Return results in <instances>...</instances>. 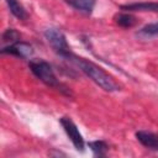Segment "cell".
Here are the masks:
<instances>
[{
  "label": "cell",
  "mask_w": 158,
  "mask_h": 158,
  "mask_svg": "<svg viewBox=\"0 0 158 158\" xmlns=\"http://www.w3.org/2000/svg\"><path fill=\"white\" fill-rule=\"evenodd\" d=\"M67 59L73 60L86 77H89L96 85H99L105 91H116V90H120L118 83L109 73H106L102 68H100L95 63H93L90 60H86L84 58L77 57L74 54H70Z\"/></svg>",
  "instance_id": "cell-1"
},
{
  "label": "cell",
  "mask_w": 158,
  "mask_h": 158,
  "mask_svg": "<svg viewBox=\"0 0 158 158\" xmlns=\"http://www.w3.org/2000/svg\"><path fill=\"white\" fill-rule=\"evenodd\" d=\"M30 69L46 85L52 86V88H56V89L60 90L62 93H65L67 95L70 94V91H68V88H65L64 85H62L58 81V79H57V77H56V74H54L51 64L47 63L46 60H42V59L31 60L30 62Z\"/></svg>",
  "instance_id": "cell-2"
},
{
  "label": "cell",
  "mask_w": 158,
  "mask_h": 158,
  "mask_svg": "<svg viewBox=\"0 0 158 158\" xmlns=\"http://www.w3.org/2000/svg\"><path fill=\"white\" fill-rule=\"evenodd\" d=\"M44 37H46L47 42L49 43V46L52 47V49L58 56H60L63 58H68L72 54L69 44L67 42V38L60 30H58L56 27H49L44 31Z\"/></svg>",
  "instance_id": "cell-3"
},
{
  "label": "cell",
  "mask_w": 158,
  "mask_h": 158,
  "mask_svg": "<svg viewBox=\"0 0 158 158\" xmlns=\"http://www.w3.org/2000/svg\"><path fill=\"white\" fill-rule=\"evenodd\" d=\"M60 125L63 126L67 136L69 137V139L72 141V143L74 144L75 149L77 151H80L83 152L84 151V147H85V143H84V138L81 136V133L79 132L77 125L73 122V120L70 117H62L60 120Z\"/></svg>",
  "instance_id": "cell-4"
},
{
  "label": "cell",
  "mask_w": 158,
  "mask_h": 158,
  "mask_svg": "<svg viewBox=\"0 0 158 158\" xmlns=\"http://www.w3.org/2000/svg\"><path fill=\"white\" fill-rule=\"evenodd\" d=\"M1 53L2 54H12V56L22 58V59H28L33 54V47L30 43L17 41L12 44H9L7 47H4L1 49Z\"/></svg>",
  "instance_id": "cell-5"
},
{
  "label": "cell",
  "mask_w": 158,
  "mask_h": 158,
  "mask_svg": "<svg viewBox=\"0 0 158 158\" xmlns=\"http://www.w3.org/2000/svg\"><path fill=\"white\" fill-rule=\"evenodd\" d=\"M136 137L146 148L158 151V135L149 131H138L136 132Z\"/></svg>",
  "instance_id": "cell-6"
},
{
  "label": "cell",
  "mask_w": 158,
  "mask_h": 158,
  "mask_svg": "<svg viewBox=\"0 0 158 158\" xmlns=\"http://www.w3.org/2000/svg\"><path fill=\"white\" fill-rule=\"evenodd\" d=\"M63 1L85 15H90L95 7V0H63Z\"/></svg>",
  "instance_id": "cell-7"
},
{
  "label": "cell",
  "mask_w": 158,
  "mask_h": 158,
  "mask_svg": "<svg viewBox=\"0 0 158 158\" xmlns=\"http://www.w3.org/2000/svg\"><path fill=\"white\" fill-rule=\"evenodd\" d=\"M122 10L126 11H152L158 12V2H133V4H126L121 5Z\"/></svg>",
  "instance_id": "cell-8"
},
{
  "label": "cell",
  "mask_w": 158,
  "mask_h": 158,
  "mask_svg": "<svg viewBox=\"0 0 158 158\" xmlns=\"http://www.w3.org/2000/svg\"><path fill=\"white\" fill-rule=\"evenodd\" d=\"M114 20H115V22H116L118 26H121V27H123V28L133 27V26L138 22V21H137V17H136L135 15L130 14L128 11H127V12H120V14L115 15Z\"/></svg>",
  "instance_id": "cell-9"
},
{
  "label": "cell",
  "mask_w": 158,
  "mask_h": 158,
  "mask_svg": "<svg viewBox=\"0 0 158 158\" xmlns=\"http://www.w3.org/2000/svg\"><path fill=\"white\" fill-rule=\"evenodd\" d=\"M5 1H6L10 11H11V14L15 17H17L20 20H26L27 19V12H26L25 7L19 2V0H5Z\"/></svg>",
  "instance_id": "cell-10"
},
{
  "label": "cell",
  "mask_w": 158,
  "mask_h": 158,
  "mask_svg": "<svg viewBox=\"0 0 158 158\" xmlns=\"http://www.w3.org/2000/svg\"><path fill=\"white\" fill-rule=\"evenodd\" d=\"M137 36L141 38H153V37H158V22H152L148 23L146 26H143L138 32Z\"/></svg>",
  "instance_id": "cell-11"
},
{
  "label": "cell",
  "mask_w": 158,
  "mask_h": 158,
  "mask_svg": "<svg viewBox=\"0 0 158 158\" xmlns=\"http://www.w3.org/2000/svg\"><path fill=\"white\" fill-rule=\"evenodd\" d=\"M89 148L93 151L94 156H98V157H104L106 156L107 153V149H109V146L105 141H93V142H89L88 143Z\"/></svg>",
  "instance_id": "cell-12"
},
{
  "label": "cell",
  "mask_w": 158,
  "mask_h": 158,
  "mask_svg": "<svg viewBox=\"0 0 158 158\" xmlns=\"http://www.w3.org/2000/svg\"><path fill=\"white\" fill-rule=\"evenodd\" d=\"M2 41L6 43H15L17 41H20V33L15 30V28H7L4 33H2Z\"/></svg>",
  "instance_id": "cell-13"
}]
</instances>
